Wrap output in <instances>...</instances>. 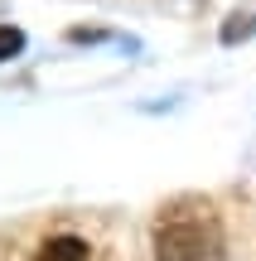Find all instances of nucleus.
<instances>
[{"label":"nucleus","instance_id":"obj_3","mask_svg":"<svg viewBox=\"0 0 256 261\" xmlns=\"http://www.w3.org/2000/svg\"><path fill=\"white\" fill-rule=\"evenodd\" d=\"M19 48H24V34H19V29H0V63H5V58H15Z\"/></svg>","mask_w":256,"mask_h":261},{"label":"nucleus","instance_id":"obj_1","mask_svg":"<svg viewBox=\"0 0 256 261\" xmlns=\"http://www.w3.org/2000/svg\"><path fill=\"white\" fill-rule=\"evenodd\" d=\"M160 261H227L222 218L208 198H174L155 223Z\"/></svg>","mask_w":256,"mask_h":261},{"label":"nucleus","instance_id":"obj_2","mask_svg":"<svg viewBox=\"0 0 256 261\" xmlns=\"http://www.w3.org/2000/svg\"><path fill=\"white\" fill-rule=\"evenodd\" d=\"M34 261H87V242L82 237H48Z\"/></svg>","mask_w":256,"mask_h":261},{"label":"nucleus","instance_id":"obj_4","mask_svg":"<svg viewBox=\"0 0 256 261\" xmlns=\"http://www.w3.org/2000/svg\"><path fill=\"white\" fill-rule=\"evenodd\" d=\"M247 24H251L247 15H242V19H232V24H227V34H222V39H227V44H237V39H242V29H247Z\"/></svg>","mask_w":256,"mask_h":261}]
</instances>
